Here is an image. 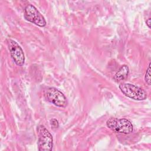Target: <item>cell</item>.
<instances>
[{"label": "cell", "mask_w": 151, "mask_h": 151, "mask_svg": "<svg viewBox=\"0 0 151 151\" xmlns=\"http://www.w3.org/2000/svg\"><path fill=\"white\" fill-rule=\"evenodd\" d=\"M106 125L110 130L116 133L129 134L133 132V126L132 123L126 119H118L111 117L109 119Z\"/></svg>", "instance_id": "obj_1"}, {"label": "cell", "mask_w": 151, "mask_h": 151, "mask_svg": "<svg viewBox=\"0 0 151 151\" xmlns=\"http://www.w3.org/2000/svg\"><path fill=\"white\" fill-rule=\"evenodd\" d=\"M121 92L126 97L135 100H144L147 97L146 92L142 88L130 83H122L119 86Z\"/></svg>", "instance_id": "obj_2"}, {"label": "cell", "mask_w": 151, "mask_h": 151, "mask_svg": "<svg viewBox=\"0 0 151 151\" xmlns=\"http://www.w3.org/2000/svg\"><path fill=\"white\" fill-rule=\"evenodd\" d=\"M45 99L60 107H65L67 104V101L64 94L55 87H48L44 90Z\"/></svg>", "instance_id": "obj_3"}, {"label": "cell", "mask_w": 151, "mask_h": 151, "mask_svg": "<svg viewBox=\"0 0 151 151\" xmlns=\"http://www.w3.org/2000/svg\"><path fill=\"white\" fill-rule=\"evenodd\" d=\"M38 147L40 151H51L53 146V139L51 134L43 125L38 127Z\"/></svg>", "instance_id": "obj_4"}, {"label": "cell", "mask_w": 151, "mask_h": 151, "mask_svg": "<svg viewBox=\"0 0 151 151\" xmlns=\"http://www.w3.org/2000/svg\"><path fill=\"white\" fill-rule=\"evenodd\" d=\"M25 19L39 27H43L46 25V21L43 15L32 5H28L24 9Z\"/></svg>", "instance_id": "obj_5"}, {"label": "cell", "mask_w": 151, "mask_h": 151, "mask_svg": "<svg viewBox=\"0 0 151 151\" xmlns=\"http://www.w3.org/2000/svg\"><path fill=\"white\" fill-rule=\"evenodd\" d=\"M8 45L11 57L18 66H22L25 62V55L21 46L14 40H8Z\"/></svg>", "instance_id": "obj_6"}, {"label": "cell", "mask_w": 151, "mask_h": 151, "mask_svg": "<svg viewBox=\"0 0 151 151\" xmlns=\"http://www.w3.org/2000/svg\"><path fill=\"white\" fill-rule=\"evenodd\" d=\"M129 72V68L127 65H123L116 73L113 77V80L115 82H120L125 80Z\"/></svg>", "instance_id": "obj_7"}, {"label": "cell", "mask_w": 151, "mask_h": 151, "mask_svg": "<svg viewBox=\"0 0 151 151\" xmlns=\"http://www.w3.org/2000/svg\"><path fill=\"white\" fill-rule=\"evenodd\" d=\"M145 80L146 84L149 86L151 84V78H150V63H149L147 69L146 70L145 76Z\"/></svg>", "instance_id": "obj_8"}, {"label": "cell", "mask_w": 151, "mask_h": 151, "mask_svg": "<svg viewBox=\"0 0 151 151\" xmlns=\"http://www.w3.org/2000/svg\"><path fill=\"white\" fill-rule=\"evenodd\" d=\"M50 125L52 129H57L59 127L58 122L55 119H52L50 120Z\"/></svg>", "instance_id": "obj_9"}, {"label": "cell", "mask_w": 151, "mask_h": 151, "mask_svg": "<svg viewBox=\"0 0 151 151\" xmlns=\"http://www.w3.org/2000/svg\"><path fill=\"white\" fill-rule=\"evenodd\" d=\"M146 25H147V27H149V28H150V18H149L146 21Z\"/></svg>", "instance_id": "obj_10"}]
</instances>
